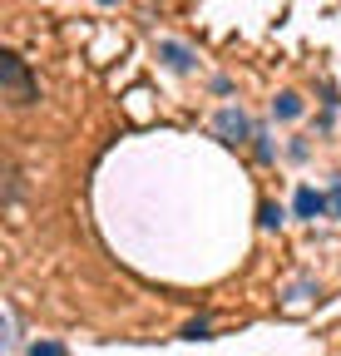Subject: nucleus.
Segmentation results:
<instances>
[{"label":"nucleus","mask_w":341,"mask_h":356,"mask_svg":"<svg viewBox=\"0 0 341 356\" xmlns=\"http://www.w3.org/2000/svg\"><path fill=\"white\" fill-rule=\"evenodd\" d=\"M272 109H277V119H297V114H302V95H292V89H282V95L272 99Z\"/></svg>","instance_id":"39448f33"},{"label":"nucleus","mask_w":341,"mask_h":356,"mask_svg":"<svg viewBox=\"0 0 341 356\" xmlns=\"http://www.w3.org/2000/svg\"><path fill=\"white\" fill-rule=\"evenodd\" d=\"M104 6H114V0H104Z\"/></svg>","instance_id":"9d476101"},{"label":"nucleus","mask_w":341,"mask_h":356,"mask_svg":"<svg viewBox=\"0 0 341 356\" xmlns=\"http://www.w3.org/2000/svg\"><path fill=\"white\" fill-rule=\"evenodd\" d=\"M326 213L341 218V184H331V193H326Z\"/></svg>","instance_id":"1a4fd4ad"},{"label":"nucleus","mask_w":341,"mask_h":356,"mask_svg":"<svg viewBox=\"0 0 341 356\" xmlns=\"http://www.w3.org/2000/svg\"><path fill=\"white\" fill-rule=\"evenodd\" d=\"M326 213V193L317 188H297V218H322Z\"/></svg>","instance_id":"20e7f679"},{"label":"nucleus","mask_w":341,"mask_h":356,"mask_svg":"<svg viewBox=\"0 0 341 356\" xmlns=\"http://www.w3.org/2000/svg\"><path fill=\"white\" fill-rule=\"evenodd\" d=\"M30 356H65V351H60V341H35Z\"/></svg>","instance_id":"0eeeda50"},{"label":"nucleus","mask_w":341,"mask_h":356,"mask_svg":"<svg viewBox=\"0 0 341 356\" xmlns=\"http://www.w3.org/2000/svg\"><path fill=\"white\" fill-rule=\"evenodd\" d=\"M183 337H188V341H203V337H208V322H203V317H198V322H188V327H183Z\"/></svg>","instance_id":"6e6552de"},{"label":"nucleus","mask_w":341,"mask_h":356,"mask_svg":"<svg viewBox=\"0 0 341 356\" xmlns=\"http://www.w3.org/2000/svg\"><path fill=\"white\" fill-rule=\"evenodd\" d=\"M258 222H263V228H277V222H282V208H277V203H263V218H258Z\"/></svg>","instance_id":"423d86ee"},{"label":"nucleus","mask_w":341,"mask_h":356,"mask_svg":"<svg viewBox=\"0 0 341 356\" xmlns=\"http://www.w3.org/2000/svg\"><path fill=\"white\" fill-rule=\"evenodd\" d=\"M0 79H6V89L15 95V104H35V84H30L20 55H0Z\"/></svg>","instance_id":"f257e3e1"},{"label":"nucleus","mask_w":341,"mask_h":356,"mask_svg":"<svg viewBox=\"0 0 341 356\" xmlns=\"http://www.w3.org/2000/svg\"><path fill=\"white\" fill-rule=\"evenodd\" d=\"M213 129H218V139H228V144H238V139H247V134H252V124H247L242 109H218Z\"/></svg>","instance_id":"f03ea898"},{"label":"nucleus","mask_w":341,"mask_h":356,"mask_svg":"<svg viewBox=\"0 0 341 356\" xmlns=\"http://www.w3.org/2000/svg\"><path fill=\"white\" fill-rule=\"evenodd\" d=\"M158 55L168 60V70H193V50H188V44H178V40H158Z\"/></svg>","instance_id":"7ed1b4c3"}]
</instances>
